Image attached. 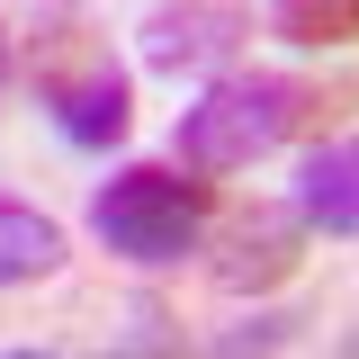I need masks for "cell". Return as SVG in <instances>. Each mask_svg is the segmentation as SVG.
Listing matches in <instances>:
<instances>
[{"label": "cell", "mask_w": 359, "mask_h": 359, "mask_svg": "<svg viewBox=\"0 0 359 359\" xmlns=\"http://www.w3.org/2000/svg\"><path fill=\"white\" fill-rule=\"evenodd\" d=\"M0 359H63V351H0Z\"/></svg>", "instance_id": "8fae6325"}, {"label": "cell", "mask_w": 359, "mask_h": 359, "mask_svg": "<svg viewBox=\"0 0 359 359\" xmlns=\"http://www.w3.org/2000/svg\"><path fill=\"white\" fill-rule=\"evenodd\" d=\"M297 216H306V233L359 243V135H332V144L306 153V171H297Z\"/></svg>", "instance_id": "8992f818"}, {"label": "cell", "mask_w": 359, "mask_h": 359, "mask_svg": "<svg viewBox=\"0 0 359 359\" xmlns=\"http://www.w3.org/2000/svg\"><path fill=\"white\" fill-rule=\"evenodd\" d=\"M27 81H36L45 117L72 135V144H117L135 126V90H126V63L108 54V36L90 27L81 0H54L36 18V36H27Z\"/></svg>", "instance_id": "7a4b0ae2"}, {"label": "cell", "mask_w": 359, "mask_h": 359, "mask_svg": "<svg viewBox=\"0 0 359 359\" xmlns=\"http://www.w3.org/2000/svg\"><path fill=\"white\" fill-rule=\"evenodd\" d=\"M359 99V81H306V72H216L198 90V108L180 117V162L189 171H252L278 144L323 135Z\"/></svg>", "instance_id": "6da1fadb"}, {"label": "cell", "mask_w": 359, "mask_h": 359, "mask_svg": "<svg viewBox=\"0 0 359 359\" xmlns=\"http://www.w3.org/2000/svg\"><path fill=\"white\" fill-rule=\"evenodd\" d=\"M99 359H189V351H180L171 306H162V297H135V306H126V323H117V341H108Z\"/></svg>", "instance_id": "9c48e42d"}, {"label": "cell", "mask_w": 359, "mask_h": 359, "mask_svg": "<svg viewBox=\"0 0 359 359\" xmlns=\"http://www.w3.org/2000/svg\"><path fill=\"white\" fill-rule=\"evenodd\" d=\"M207 224H216V180L189 162H126L90 198V233L135 269H171L180 252L207 243Z\"/></svg>", "instance_id": "3957f363"}, {"label": "cell", "mask_w": 359, "mask_h": 359, "mask_svg": "<svg viewBox=\"0 0 359 359\" xmlns=\"http://www.w3.org/2000/svg\"><path fill=\"white\" fill-rule=\"evenodd\" d=\"M243 45H252V9L243 0H162L135 27V54L153 72H171V81L180 72H224Z\"/></svg>", "instance_id": "5b68a950"}, {"label": "cell", "mask_w": 359, "mask_h": 359, "mask_svg": "<svg viewBox=\"0 0 359 359\" xmlns=\"http://www.w3.org/2000/svg\"><path fill=\"white\" fill-rule=\"evenodd\" d=\"M63 269V224L36 216L27 198H0V287H27Z\"/></svg>", "instance_id": "52a82bcc"}, {"label": "cell", "mask_w": 359, "mask_h": 359, "mask_svg": "<svg viewBox=\"0 0 359 359\" xmlns=\"http://www.w3.org/2000/svg\"><path fill=\"white\" fill-rule=\"evenodd\" d=\"M0 90H9V27H0Z\"/></svg>", "instance_id": "30bf717a"}, {"label": "cell", "mask_w": 359, "mask_h": 359, "mask_svg": "<svg viewBox=\"0 0 359 359\" xmlns=\"http://www.w3.org/2000/svg\"><path fill=\"white\" fill-rule=\"evenodd\" d=\"M306 269V216H297V198L278 207V198H252V207H233L216 224V243H207V278H216L224 297H269V287H287Z\"/></svg>", "instance_id": "277c9868"}, {"label": "cell", "mask_w": 359, "mask_h": 359, "mask_svg": "<svg viewBox=\"0 0 359 359\" xmlns=\"http://www.w3.org/2000/svg\"><path fill=\"white\" fill-rule=\"evenodd\" d=\"M269 27H278V45H297V54H332V45L359 36V0H278Z\"/></svg>", "instance_id": "ba28073f"}]
</instances>
